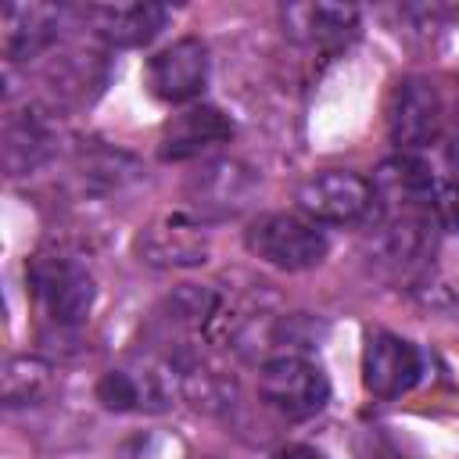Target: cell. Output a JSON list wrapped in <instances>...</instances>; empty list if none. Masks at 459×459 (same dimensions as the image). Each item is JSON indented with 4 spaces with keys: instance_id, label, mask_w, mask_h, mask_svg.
I'll use <instances>...</instances> for the list:
<instances>
[{
    "instance_id": "cell-15",
    "label": "cell",
    "mask_w": 459,
    "mask_h": 459,
    "mask_svg": "<svg viewBox=\"0 0 459 459\" xmlns=\"http://www.w3.org/2000/svg\"><path fill=\"white\" fill-rule=\"evenodd\" d=\"M54 391V366L36 355H14L4 366V405H39Z\"/></svg>"
},
{
    "instance_id": "cell-3",
    "label": "cell",
    "mask_w": 459,
    "mask_h": 459,
    "mask_svg": "<svg viewBox=\"0 0 459 459\" xmlns=\"http://www.w3.org/2000/svg\"><path fill=\"white\" fill-rule=\"evenodd\" d=\"M244 244L255 258L276 265V269H287V273H301V269H312L326 258L330 251V240L326 233L312 222V219H301V215H287V212H269V215H258L247 233H244Z\"/></svg>"
},
{
    "instance_id": "cell-8",
    "label": "cell",
    "mask_w": 459,
    "mask_h": 459,
    "mask_svg": "<svg viewBox=\"0 0 459 459\" xmlns=\"http://www.w3.org/2000/svg\"><path fill=\"white\" fill-rule=\"evenodd\" d=\"M373 201V183L348 169L316 172L298 186V208L312 222H359Z\"/></svg>"
},
{
    "instance_id": "cell-2",
    "label": "cell",
    "mask_w": 459,
    "mask_h": 459,
    "mask_svg": "<svg viewBox=\"0 0 459 459\" xmlns=\"http://www.w3.org/2000/svg\"><path fill=\"white\" fill-rule=\"evenodd\" d=\"M455 118V97L441 75H409L394 86L387 108V133L402 151L441 140Z\"/></svg>"
},
{
    "instance_id": "cell-4",
    "label": "cell",
    "mask_w": 459,
    "mask_h": 459,
    "mask_svg": "<svg viewBox=\"0 0 459 459\" xmlns=\"http://www.w3.org/2000/svg\"><path fill=\"white\" fill-rule=\"evenodd\" d=\"M258 394L265 405H273L287 420H308L326 409L330 402V380L308 355L287 351L273 355L258 369Z\"/></svg>"
},
{
    "instance_id": "cell-9",
    "label": "cell",
    "mask_w": 459,
    "mask_h": 459,
    "mask_svg": "<svg viewBox=\"0 0 459 459\" xmlns=\"http://www.w3.org/2000/svg\"><path fill=\"white\" fill-rule=\"evenodd\" d=\"M208 251H212V244H208L204 226L197 219L183 215V212L161 215L158 222H151L136 237L140 262L158 265V269H194V265H204Z\"/></svg>"
},
{
    "instance_id": "cell-16",
    "label": "cell",
    "mask_w": 459,
    "mask_h": 459,
    "mask_svg": "<svg viewBox=\"0 0 459 459\" xmlns=\"http://www.w3.org/2000/svg\"><path fill=\"white\" fill-rule=\"evenodd\" d=\"M47 126L39 115H25V118H7L4 126V161L11 169V176L32 169L43 154H47Z\"/></svg>"
},
{
    "instance_id": "cell-12",
    "label": "cell",
    "mask_w": 459,
    "mask_h": 459,
    "mask_svg": "<svg viewBox=\"0 0 459 459\" xmlns=\"http://www.w3.org/2000/svg\"><path fill=\"white\" fill-rule=\"evenodd\" d=\"M283 29L290 39L316 47V50H337L359 32V11L351 4H287L283 7Z\"/></svg>"
},
{
    "instance_id": "cell-18",
    "label": "cell",
    "mask_w": 459,
    "mask_h": 459,
    "mask_svg": "<svg viewBox=\"0 0 459 459\" xmlns=\"http://www.w3.org/2000/svg\"><path fill=\"white\" fill-rule=\"evenodd\" d=\"M430 212H434V222H437L441 230H459V186H455L452 179L434 186Z\"/></svg>"
},
{
    "instance_id": "cell-13",
    "label": "cell",
    "mask_w": 459,
    "mask_h": 459,
    "mask_svg": "<svg viewBox=\"0 0 459 459\" xmlns=\"http://www.w3.org/2000/svg\"><path fill=\"white\" fill-rule=\"evenodd\" d=\"M43 82H47V93L54 97V104L82 108L104 90L108 57L100 50H82V47L65 50L57 57H50V65L43 68Z\"/></svg>"
},
{
    "instance_id": "cell-6",
    "label": "cell",
    "mask_w": 459,
    "mask_h": 459,
    "mask_svg": "<svg viewBox=\"0 0 459 459\" xmlns=\"http://www.w3.org/2000/svg\"><path fill=\"white\" fill-rule=\"evenodd\" d=\"M204 82H208V47L194 36H183L147 57L143 86L151 90V97L165 104H186L201 97Z\"/></svg>"
},
{
    "instance_id": "cell-5",
    "label": "cell",
    "mask_w": 459,
    "mask_h": 459,
    "mask_svg": "<svg viewBox=\"0 0 459 459\" xmlns=\"http://www.w3.org/2000/svg\"><path fill=\"white\" fill-rule=\"evenodd\" d=\"M258 194V172L237 158H212L186 179V197L204 219H230Z\"/></svg>"
},
{
    "instance_id": "cell-17",
    "label": "cell",
    "mask_w": 459,
    "mask_h": 459,
    "mask_svg": "<svg viewBox=\"0 0 459 459\" xmlns=\"http://www.w3.org/2000/svg\"><path fill=\"white\" fill-rule=\"evenodd\" d=\"M79 172H82V183L97 186V190H118L126 183H133L140 176V165L122 154V151H111V147H97V151H82L79 158Z\"/></svg>"
},
{
    "instance_id": "cell-10",
    "label": "cell",
    "mask_w": 459,
    "mask_h": 459,
    "mask_svg": "<svg viewBox=\"0 0 459 459\" xmlns=\"http://www.w3.org/2000/svg\"><path fill=\"white\" fill-rule=\"evenodd\" d=\"M230 136H233L230 115H222L212 104H190L165 122L158 154H161V161H186V158L204 154L215 143H226Z\"/></svg>"
},
{
    "instance_id": "cell-14",
    "label": "cell",
    "mask_w": 459,
    "mask_h": 459,
    "mask_svg": "<svg viewBox=\"0 0 459 459\" xmlns=\"http://www.w3.org/2000/svg\"><path fill=\"white\" fill-rule=\"evenodd\" d=\"M65 14L68 11L57 7V4H4L0 25H4V54H7V61L36 57L47 47H54Z\"/></svg>"
},
{
    "instance_id": "cell-19",
    "label": "cell",
    "mask_w": 459,
    "mask_h": 459,
    "mask_svg": "<svg viewBox=\"0 0 459 459\" xmlns=\"http://www.w3.org/2000/svg\"><path fill=\"white\" fill-rule=\"evenodd\" d=\"M269 459H326V455L319 448H312V445H283Z\"/></svg>"
},
{
    "instance_id": "cell-7",
    "label": "cell",
    "mask_w": 459,
    "mask_h": 459,
    "mask_svg": "<svg viewBox=\"0 0 459 459\" xmlns=\"http://www.w3.org/2000/svg\"><path fill=\"white\" fill-rule=\"evenodd\" d=\"M420 377H423V355L412 341L387 330L369 333L362 348V384L373 398L380 402L402 398L420 384Z\"/></svg>"
},
{
    "instance_id": "cell-20",
    "label": "cell",
    "mask_w": 459,
    "mask_h": 459,
    "mask_svg": "<svg viewBox=\"0 0 459 459\" xmlns=\"http://www.w3.org/2000/svg\"><path fill=\"white\" fill-rule=\"evenodd\" d=\"M445 169H448V179L459 186V140H452L445 147Z\"/></svg>"
},
{
    "instance_id": "cell-1",
    "label": "cell",
    "mask_w": 459,
    "mask_h": 459,
    "mask_svg": "<svg viewBox=\"0 0 459 459\" xmlns=\"http://www.w3.org/2000/svg\"><path fill=\"white\" fill-rule=\"evenodd\" d=\"M25 283L32 290L39 312L61 330L82 326L93 308V298H97V283H93L90 269L57 251H36L25 262Z\"/></svg>"
},
{
    "instance_id": "cell-11",
    "label": "cell",
    "mask_w": 459,
    "mask_h": 459,
    "mask_svg": "<svg viewBox=\"0 0 459 459\" xmlns=\"http://www.w3.org/2000/svg\"><path fill=\"white\" fill-rule=\"evenodd\" d=\"M86 25L93 29L97 39H104L108 47H143L151 43L165 22H169V11L161 4H90L82 11Z\"/></svg>"
}]
</instances>
